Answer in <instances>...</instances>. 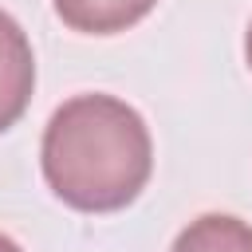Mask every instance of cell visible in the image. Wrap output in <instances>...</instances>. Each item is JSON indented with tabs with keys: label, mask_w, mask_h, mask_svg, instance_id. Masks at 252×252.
<instances>
[{
	"label": "cell",
	"mask_w": 252,
	"mask_h": 252,
	"mask_svg": "<svg viewBox=\"0 0 252 252\" xmlns=\"http://www.w3.org/2000/svg\"><path fill=\"white\" fill-rule=\"evenodd\" d=\"M39 165L47 189L79 213H118L154 173L146 118L118 94H75L43 126Z\"/></svg>",
	"instance_id": "6da1fadb"
},
{
	"label": "cell",
	"mask_w": 252,
	"mask_h": 252,
	"mask_svg": "<svg viewBox=\"0 0 252 252\" xmlns=\"http://www.w3.org/2000/svg\"><path fill=\"white\" fill-rule=\"evenodd\" d=\"M35 91V55L28 32L0 8V134L20 122Z\"/></svg>",
	"instance_id": "7a4b0ae2"
},
{
	"label": "cell",
	"mask_w": 252,
	"mask_h": 252,
	"mask_svg": "<svg viewBox=\"0 0 252 252\" xmlns=\"http://www.w3.org/2000/svg\"><path fill=\"white\" fill-rule=\"evenodd\" d=\"M158 0H51L55 16L83 35H118L146 20Z\"/></svg>",
	"instance_id": "3957f363"
},
{
	"label": "cell",
	"mask_w": 252,
	"mask_h": 252,
	"mask_svg": "<svg viewBox=\"0 0 252 252\" xmlns=\"http://www.w3.org/2000/svg\"><path fill=\"white\" fill-rule=\"evenodd\" d=\"M169 252H252V224L232 213H205L177 232Z\"/></svg>",
	"instance_id": "277c9868"
},
{
	"label": "cell",
	"mask_w": 252,
	"mask_h": 252,
	"mask_svg": "<svg viewBox=\"0 0 252 252\" xmlns=\"http://www.w3.org/2000/svg\"><path fill=\"white\" fill-rule=\"evenodd\" d=\"M0 252H24V248H20L12 236H4V232H0Z\"/></svg>",
	"instance_id": "5b68a950"
},
{
	"label": "cell",
	"mask_w": 252,
	"mask_h": 252,
	"mask_svg": "<svg viewBox=\"0 0 252 252\" xmlns=\"http://www.w3.org/2000/svg\"><path fill=\"white\" fill-rule=\"evenodd\" d=\"M244 59H248V71H252V24H248V32H244Z\"/></svg>",
	"instance_id": "8992f818"
}]
</instances>
